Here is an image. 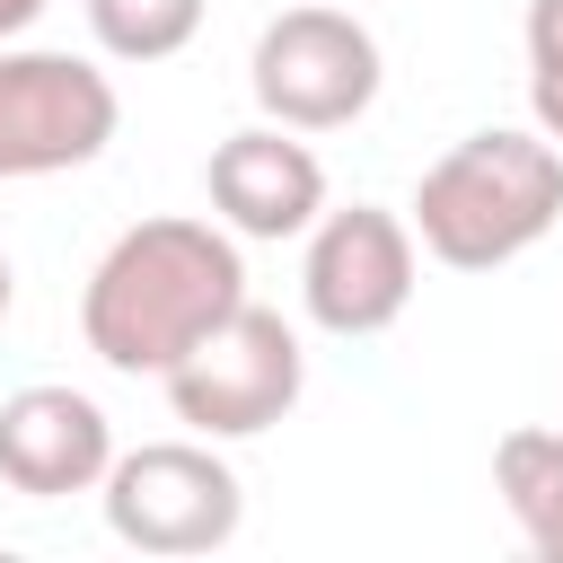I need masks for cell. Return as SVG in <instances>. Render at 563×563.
<instances>
[{
    "label": "cell",
    "mask_w": 563,
    "mask_h": 563,
    "mask_svg": "<svg viewBox=\"0 0 563 563\" xmlns=\"http://www.w3.org/2000/svg\"><path fill=\"white\" fill-rule=\"evenodd\" d=\"M246 299V255L220 220H132L79 290V334L114 378H167L229 308Z\"/></svg>",
    "instance_id": "obj_1"
},
{
    "label": "cell",
    "mask_w": 563,
    "mask_h": 563,
    "mask_svg": "<svg viewBox=\"0 0 563 563\" xmlns=\"http://www.w3.org/2000/svg\"><path fill=\"white\" fill-rule=\"evenodd\" d=\"M563 220V150L519 123H484L440 150L405 202V229L449 273H501Z\"/></svg>",
    "instance_id": "obj_2"
},
{
    "label": "cell",
    "mask_w": 563,
    "mask_h": 563,
    "mask_svg": "<svg viewBox=\"0 0 563 563\" xmlns=\"http://www.w3.org/2000/svg\"><path fill=\"white\" fill-rule=\"evenodd\" d=\"M167 413L194 431V440H255L273 431L299 387H308V352H299V325L264 299H238L167 378Z\"/></svg>",
    "instance_id": "obj_3"
},
{
    "label": "cell",
    "mask_w": 563,
    "mask_h": 563,
    "mask_svg": "<svg viewBox=\"0 0 563 563\" xmlns=\"http://www.w3.org/2000/svg\"><path fill=\"white\" fill-rule=\"evenodd\" d=\"M106 528L132 545V554H220L246 519V484L238 466L220 457V440H141V449H114L106 484Z\"/></svg>",
    "instance_id": "obj_4"
},
{
    "label": "cell",
    "mask_w": 563,
    "mask_h": 563,
    "mask_svg": "<svg viewBox=\"0 0 563 563\" xmlns=\"http://www.w3.org/2000/svg\"><path fill=\"white\" fill-rule=\"evenodd\" d=\"M378 35L352 18V9H282L264 18L255 53H246V88H255V114L264 123H290V132H343L378 106Z\"/></svg>",
    "instance_id": "obj_5"
},
{
    "label": "cell",
    "mask_w": 563,
    "mask_h": 563,
    "mask_svg": "<svg viewBox=\"0 0 563 563\" xmlns=\"http://www.w3.org/2000/svg\"><path fill=\"white\" fill-rule=\"evenodd\" d=\"M114 123H123V97L88 53L0 44V185L70 176V167L106 158Z\"/></svg>",
    "instance_id": "obj_6"
},
{
    "label": "cell",
    "mask_w": 563,
    "mask_h": 563,
    "mask_svg": "<svg viewBox=\"0 0 563 563\" xmlns=\"http://www.w3.org/2000/svg\"><path fill=\"white\" fill-rule=\"evenodd\" d=\"M422 282V246L405 229V211L387 202H352V211H317L308 220V255H299V308L317 334L334 343H369L413 308Z\"/></svg>",
    "instance_id": "obj_7"
},
{
    "label": "cell",
    "mask_w": 563,
    "mask_h": 563,
    "mask_svg": "<svg viewBox=\"0 0 563 563\" xmlns=\"http://www.w3.org/2000/svg\"><path fill=\"white\" fill-rule=\"evenodd\" d=\"M202 194H211V220L229 238L282 246V238H308V220L325 211V158L290 123H246V132L211 141Z\"/></svg>",
    "instance_id": "obj_8"
},
{
    "label": "cell",
    "mask_w": 563,
    "mask_h": 563,
    "mask_svg": "<svg viewBox=\"0 0 563 563\" xmlns=\"http://www.w3.org/2000/svg\"><path fill=\"white\" fill-rule=\"evenodd\" d=\"M114 466V422L88 387L35 378L18 396H0V484L26 501H70L97 493Z\"/></svg>",
    "instance_id": "obj_9"
},
{
    "label": "cell",
    "mask_w": 563,
    "mask_h": 563,
    "mask_svg": "<svg viewBox=\"0 0 563 563\" xmlns=\"http://www.w3.org/2000/svg\"><path fill=\"white\" fill-rule=\"evenodd\" d=\"M493 493L510 510V528L528 537V554L563 563V431L519 422L493 440Z\"/></svg>",
    "instance_id": "obj_10"
},
{
    "label": "cell",
    "mask_w": 563,
    "mask_h": 563,
    "mask_svg": "<svg viewBox=\"0 0 563 563\" xmlns=\"http://www.w3.org/2000/svg\"><path fill=\"white\" fill-rule=\"evenodd\" d=\"M88 35L106 62H167L202 35V0H88Z\"/></svg>",
    "instance_id": "obj_11"
},
{
    "label": "cell",
    "mask_w": 563,
    "mask_h": 563,
    "mask_svg": "<svg viewBox=\"0 0 563 563\" xmlns=\"http://www.w3.org/2000/svg\"><path fill=\"white\" fill-rule=\"evenodd\" d=\"M528 70H563V0H528Z\"/></svg>",
    "instance_id": "obj_12"
},
{
    "label": "cell",
    "mask_w": 563,
    "mask_h": 563,
    "mask_svg": "<svg viewBox=\"0 0 563 563\" xmlns=\"http://www.w3.org/2000/svg\"><path fill=\"white\" fill-rule=\"evenodd\" d=\"M528 114H537V132L563 150V70H528Z\"/></svg>",
    "instance_id": "obj_13"
},
{
    "label": "cell",
    "mask_w": 563,
    "mask_h": 563,
    "mask_svg": "<svg viewBox=\"0 0 563 563\" xmlns=\"http://www.w3.org/2000/svg\"><path fill=\"white\" fill-rule=\"evenodd\" d=\"M44 9H53V0H0V44H18V35L44 18Z\"/></svg>",
    "instance_id": "obj_14"
},
{
    "label": "cell",
    "mask_w": 563,
    "mask_h": 563,
    "mask_svg": "<svg viewBox=\"0 0 563 563\" xmlns=\"http://www.w3.org/2000/svg\"><path fill=\"white\" fill-rule=\"evenodd\" d=\"M9 299H18V273H9V255H0V325H9Z\"/></svg>",
    "instance_id": "obj_15"
}]
</instances>
